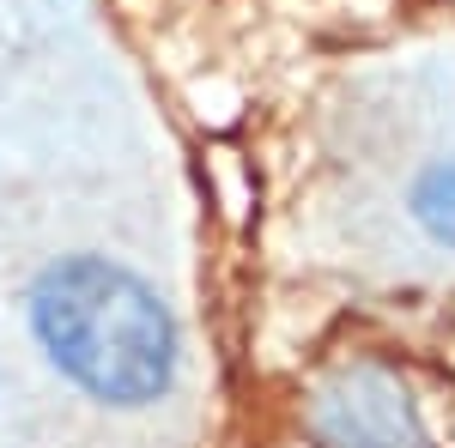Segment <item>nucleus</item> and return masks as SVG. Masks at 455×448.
<instances>
[{
  "mask_svg": "<svg viewBox=\"0 0 455 448\" xmlns=\"http://www.w3.org/2000/svg\"><path fill=\"white\" fill-rule=\"evenodd\" d=\"M25 315L43 358L104 406H152L176 388L182 334L171 303L109 255H61L31 279Z\"/></svg>",
  "mask_w": 455,
  "mask_h": 448,
  "instance_id": "nucleus-1",
  "label": "nucleus"
},
{
  "mask_svg": "<svg viewBox=\"0 0 455 448\" xmlns=\"http://www.w3.org/2000/svg\"><path fill=\"white\" fill-rule=\"evenodd\" d=\"M304 430L315 448H437L407 381L383 364H340L310 388Z\"/></svg>",
  "mask_w": 455,
  "mask_h": 448,
  "instance_id": "nucleus-2",
  "label": "nucleus"
},
{
  "mask_svg": "<svg viewBox=\"0 0 455 448\" xmlns=\"http://www.w3.org/2000/svg\"><path fill=\"white\" fill-rule=\"evenodd\" d=\"M407 218H413L437 248L455 255V152L419 164V176L407 182Z\"/></svg>",
  "mask_w": 455,
  "mask_h": 448,
  "instance_id": "nucleus-3",
  "label": "nucleus"
}]
</instances>
